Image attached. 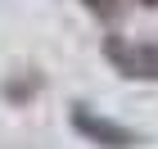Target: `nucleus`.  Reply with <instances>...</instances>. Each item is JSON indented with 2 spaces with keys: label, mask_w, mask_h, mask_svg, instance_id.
Here are the masks:
<instances>
[{
  "label": "nucleus",
  "mask_w": 158,
  "mask_h": 149,
  "mask_svg": "<svg viewBox=\"0 0 158 149\" xmlns=\"http://www.w3.org/2000/svg\"><path fill=\"white\" fill-rule=\"evenodd\" d=\"M140 5H145V9H158V0H140Z\"/></svg>",
  "instance_id": "nucleus-5"
},
{
  "label": "nucleus",
  "mask_w": 158,
  "mask_h": 149,
  "mask_svg": "<svg viewBox=\"0 0 158 149\" xmlns=\"http://www.w3.org/2000/svg\"><path fill=\"white\" fill-rule=\"evenodd\" d=\"M36 86H41V77H36V72H27L23 81H5V99H14V104H27V99L36 95Z\"/></svg>",
  "instance_id": "nucleus-3"
},
{
  "label": "nucleus",
  "mask_w": 158,
  "mask_h": 149,
  "mask_svg": "<svg viewBox=\"0 0 158 149\" xmlns=\"http://www.w3.org/2000/svg\"><path fill=\"white\" fill-rule=\"evenodd\" d=\"M104 59L127 81H158V41H127L104 36Z\"/></svg>",
  "instance_id": "nucleus-2"
},
{
  "label": "nucleus",
  "mask_w": 158,
  "mask_h": 149,
  "mask_svg": "<svg viewBox=\"0 0 158 149\" xmlns=\"http://www.w3.org/2000/svg\"><path fill=\"white\" fill-rule=\"evenodd\" d=\"M68 126H73L86 145H95V149H135L140 145V131H135V126L113 122V118H104L99 109H90L81 99L68 104Z\"/></svg>",
  "instance_id": "nucleus-1"
},
{
  "label": "nucleus",
  "mask_w": 158,
  "mask_h": 149,
  "mask_svg": "<svg viewBox=\"0 0 158 149\" xmlns=\"http://www.w3.org/2000/svg\"><path fill=\"white\" fill-rule=\"evenodd\" d=\"M81 5H86V14H95L99 23H118L127 0H81Z\"/></svg>",
  "instance_id": "nucleus-4"
}]
</instances>
